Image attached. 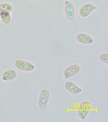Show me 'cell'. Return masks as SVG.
<instances>
[{
    "label": "cell",
    "mask_w": 108,
    "mask_h": 122,
    "mask_svg": "<svg viewBox=\"0 0 108 122\" xmlns=\"http://www.w3.org/2000/svg\"><path fill=\"white\" fill-rule=\"evenodd\" d=\"M15 65L18 69L26 72L33 71L35 68L34 66L32 63L22 60H18L16 61Z\"/></svg>",
    "instance_id": "cell-1"
},
{
    "label": "cell",
    "mask_w": 108,
    "mask_h": 122,
    "mask_svg": "<svg viewBox=\"0 0 108 122\" xmlns=\"http://www.w3.org/2000/svg\"><path fill=\"white\" fill-rule=\"evenodd\" d=\"M50 96V92L47 90L42 91L38 99V105L42 109H44L47 106Z\"/></svg>",
    "instance_id": "cell-2"
},
{
    "label": "cell",
    "mask_w": 108,
    "mask_h": 122,
    "mask_svg": "<svg viewBox=\"0 0 108 122\" xmlns=\"http://www.w3.org/2000/svg\"><path fill=\"white\" fill-rule=\"evenodd\" d=\"M91 108V104L88 102H83L80 104L78 110V114L81 119L84 120L89 113Z\"/></svg>",
    "instance_id": "cell-3"
},
{
    "label": "cell",
    "mask_w": 108,
    "mask_h": 122,
    "mask_svg": "<svg viewBox=\"0 0 108 122\" xmlns=\"http://www.w3.org/2000/svg\"><path fill=\"white\" fill-rule=\"evenodd\" d=\"M80 70V67L77 65H74L69 67L63 72L64 78L67 79L73 77L78 73Z\"/></svg>",
    "instance_id": "cell-4"
},
{
    "label": "cell",
    "mask_w": 108,
    "mask_h": 122,
    "mask_svg": "<svg viewBox=\"0 0 108 122\" xmlns=\"http://www.w3.org/2000/svg\"><path fill=\"white\" fill-rule=\"evenodd\" d=\"M65 88L70 93L74 94H77L82 92L81 88L73 82H67L65 84Z\"/></svg>",
    "instance_id": "cell-5"
},
{
    "label": "cell",
    "mask_w": 108,
    "mask_h": 122,
    "mask_svg": "<svg viewBox=\"0 0 108 122\" xmlns=\"http://www.w3.org/2000/svg\"><path fill=\"white\" fill-rule=\"evenodd\" d=\"M65 12L66 17L69 20H71L74 17V7L71 2L68 1L65 2Z\"/></svg>",
    "instance_id": "cell-6"
},
{
    "label": "cell",
    "mask_w": 108,
    "mask_h": 122,
    "mask_svg": "<svg viewBox=\"0 0 108 122\" xmlns=\"http://www.w3.org/2000/svg\"><path fill=\"white\" fill-rule=\"evenodd\" d=\"M96 8V7L92 4H86L83 5L80 9V14L82 17H87Z\"/></svg>",
    "instance_id": "cell-7"
},
{
    "label": "cell",
    "mask_w": 108,
    "mask_h": 122,
    "mask_svg": "<svg viewBox=\"0 0 108 122\" xmlns=\"http://www.w3.org/2000/svg\"><path fill=\"white\" fill-rule=\"evenodd\" d=\"M17 76L16 71L13 69L7 70L4 72L2 79L4 81H9L14 80Z\"/></svg>",
    "instance_id": "cell-8"
},
{
    "label": "cell",
    "mask_w": 108,
    "mask_h": 122,
    "mask_svg": "<svg viewBox=\"0 0 108 122\" xmlns=\"http://www.w3.org/2000/svg\"><path fill=\"white\" fill-rule=\"evenodd\" d=\"M78 41L85 44L89 45L92 43L93 40L89 35L85 34H80L77 36Z\"/></svg>",
    "instance_id": "cell-9"
},
{
    "label": "cell",
    "mask_w": 108,
    "mask_h": 122,
    "mask_svg": "<svg viewBox=\"0 0 108 122\" xmlns=\"http://www.w3.org/2000/svg\"><path fill=\"white\" fill-rule=\"evenodd\" d=\"M0 16L2 21L5 24H8L11 21L10 13L7 11H2L0 13Z\"/></svg>",
    "instance_id": "cell-10"
},
{
    "label": "cell",
    "mask_w": 108,
    "mask_h": 122,
    "mask_svg": "<svg viewBox=\"0 0 108 122\" xmlns=\"http://www.w3.org/2000/svg\"><path fill=\"white\" fill-rule=\"evenodd\" d=\"M13 10V6L10 4L4 3L0 4V13L4 11H7L10 13Z\"/></svg>",
    "instance_id": "cell-11"
},
{
    "label": "cell",
    "mask_w": 108,
    "mask_h": 122,
    "mask_svg": "<svg viewBox=\"0 0 108 122\" xmlns=\"http://www.w3.org/2000/svg\"><path fill=\"white\" fill-rule=\"evenodd\" d=\"M100 61L108 65V55L107 53H103L101 54L100 56Z\"/></svg>",
    "instance_id": "cell-12"
}]
</instances>
